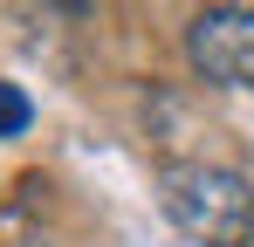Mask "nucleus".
Here are the masks:
<instances>
[{"mask_svg": "<svg viewBox=\"0 0 254 247\" xmlns=\"http://www.w3.org/2000/svg\"><path fill=\"white\" fill-rule=\"evenodd\" d=\"M158 206L199 247H248L254 241V185L234 165H206V158L165 165L158 172Z\"/></svg>", "mask_w": 254, "mask_h": 247, "instance_id": "f257e3e1", "label": "nucleus"}, {"mask_svg": "<svg viewBox=\"0 0 254 247\" xmlns=\"http://www.w3.org/2000/svg\"><path fill=\"white\" fill-rule=\"evenodd\" d=\"M28 117H35V103H28L14 82H0V137H21V130H28Z\"/></svg>", "mask_w": 254, "mask_h": 247, "instance_id": "7ed1b4c3", "label": "nucleus"}, {"mask_svg": "<svg viewBox=\"0 0 254 247\" xmlns=\"http://www.w3.org/2000/svg\"><path fill=\"white\" fill-rule=\"evenodd\" d=\"M186 62L220 89H254V7H199L186 21Z\"/></svg>", "mask_w": 254, "mask_h": 247, "instance_id": "f03ea898", "label": "nucleus"}]
</instances>
